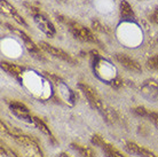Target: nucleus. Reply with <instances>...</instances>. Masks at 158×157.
I'll use <instances>...</instances> for the list:
<instances>
[{"mask_svg": "<svg viewBox=\"0 0 158 157\" xmlns=\"http://www.w3.org/2000/svg\"><path fill=\"white\" fill-rule=\"evenodd\" d=\"M69 29L76 39L85 41V43H96L98 41L94 35L87 28L77 23V22H69Z\"/></svg>", "mask_w": 158, "mask_h": 157, "instance_id": "nucleus-1", "label": "nucleus"}, {"mask_svg": "<svg viewBox=\"0 0 158 157\" xmlns=\"http://www.w3.org/2000/svg\"><path fill=\"white\" fill-rule=\"evenodd\" d=\"M79 88L85 94V96L87 98V100L89 101V103H91L92 106L102 112L103 109L106 108V106L103 104L102 100L99 96V94L96 93V91L94 88H92L89 85H86V84H79Z\"/></svg>", "mask_w": 158, "mask_h": 157, "instance_id": "nucleus-2", "label": "nucleus"}, {"mask_svg": "<svg viewBox=\"0 0 158 157\" xmlns=\"http://www.w3.org/2000/svg\"><path fill=\"white\" fill-rule=\"evenodd\" d=\"M39 46L41 47V49H44L46 53H48V54L52 55V56L57 57V59L62 60V61H64V62L71 63V64H76L75 59H72L71 56L68 54L67 52L62 51V49H60V48L54 47V46H52V45L45 43V41H41V43L39 44Z\"/></svg>", "mask_w": 158, "mask_h": 157, "instance_id": "nucleus-3", "label": "nucleus"}, {"mask_svg": "<svg viewBox=\"0 0 158 157\" xmlns=\"http://www.w3.org/2000/svg\"><path fill=\"white\" fill-rule=\"evenodd\" d=\"M9 27V25H8ZM9 29L10 30H13V31L15 32V33H17V35L20 36L21 38L23 39L24 44H25V46H27V49L29 51V53L33 56V57H36V59L38 60H41V61H44L45 60V57H44L43 55H41V52H40V48L37 46L36 44L33 43L30 38H29V36H27L25 33H24L23 31H20V30H16V29H13V28L9 27Z\"/></svg>", "mask_w": 158, "mask_h": 157, "instance_id": "nucleus-4", "label": "nucleus"}, {"mask_svg": "<svg viewBox=\"0 0 158 157\" xmlns=\"http://www.w3.org/2000/svg\"><path fill=\"white\" fill-rule=\"evenodd\" d=\"M9 108H10V111L13 114L17 116L19 118L23 119V121H27V122H32V118L30 112H29L28 107L23 104L22 102H19V101H13V102L9 103Z\"/></svg>", "mask_w": 158, "mask_h": 157, "instance_id": "nucleus-5", "label": "nucleus"}, {"mask_svg": "<svg viewBox=\"0 0 158 157\" xmlns=\"http://www.w3.org/2000/svg\"><path fill=\"white\" fill-rule=\"evenodd\" d=\"M35 22H36L37 27L39 28L44 33H46V35L49 36V37H53V36L55 35V28H54V25H53L51 21H48L47 17H45L43 14H40V13L36 14V15H35Z\"/></svg>", "mask_w": 158, "mask_h": 157, "instance_id": "nucleus-6", "label": "nucleus"}, {"mask_svg": "<svg viewBox=\"0 0 158 157\" xmlns=\"http://www.w3.org/2000/svg\"><path fill=\"white\" fill-rule=\"evenodd\" d=\"M115 59L122 64L123 67L126 68L127 70L133 71V72H141V70H142V69H141V66H140L134 59L127 56L126 54L118 53V54L115 55Z\"/></svg>", "mask_w": 158, "mask_h": 157, "instance_id": "nucleus-7", "label": "nucleus"}, {"mask_svg": "<svg viewBox=\"0 0 158 157\" xmlns=\"http://www.w3.org/2000/svg\"><path fill=\"white\" fill-rule=\"evenodd\" d=\"M142 93L151 100L158 99V85L155 82H147L142 87Z\"/></svg>", "mask_w": 158, "mask_h": 157, "instance_id": "nucleus-8", "label": "nucleus"}, {"mask_svg": "<svg viewBox=\"0 0 158 157\" xmlns=\"http://www.w3.org/2000/svg\"><path fill=\"white\" fill-rule=\"evenodd\" d=\"M71 147L79 154V156L83 157H96L95 151L92 149L91 147H85V146H80L77 143H72Z\"/></svg>", "mask_w": 158, "mask_h": 157, "instance_id": "nucleus-9", "label": "nucleus"}, {"mask_svg": "<svg viewBox=\"0 0 158 157\" xmlns=\"http://www.w3.org/2000/svg\"><path fill=\"white\" fill-rule=\"evenodd\" d=\"M120 15L124 20H131L134 17V13L133 9L130 6V4L127 1H122L120 2Z\"/></svg>", "mask_w": 158, "mask_h": 157, "instance_id": "nucleus-10", "label": "nucleus"}, {"mask_svg": "<svg viewBox=\"0 0 158 157\" xmlns=\"http://www.w3.org/2000/svg\"><path fill=\"white\" fill-rule=\"evenodd\" d=\"M1 68H2L5 71H7L9 75L19 76L22 74V68L19 67V66H15V64H12V63L1 62Z\"/></svg>", "mask_w": 158, "mask_h": 157, "instance_id": "nucleus-11", "label": "nucleus"}, {"mask_svg": "<svg viewBox=\"0 0 158 157\" xmlns=\"http://www.w3.org/2000/svg\"><path fill=\"white\" fill-rule=\"evenodd\" d=\"M32 122L35 123V125L38 127V130H40L44 134H46V135H48V137L51 138V139H53V134H52L51 130L48 129L47 125H46V124H45V123H44L43 121L40 119V118L33 117V118H32Z\"/></svg>", "mask_w": 158, "mask_h": 157, "instance_id": "nucleus-12", "label": "nucleus"}, {"mask_svg": "<svg viewBox=\"0 0 158 157\" xmlns=\"http://www.w3.org/2000/svg\"><path fill=\"white\" fill-rule=\"evenodd\" d=\"M1 8H2V11H4L5 13H7V14H9V15H12V16L17 14L15 11V8L13 7L12 5H9L8 2H6L5 0H1Z\"/></svg>", "mask_w": 158, "mask_h": 157, "instance_id": "nucleus-13", "label": "nucleus"}, {"mask_svg": "<svg viewBox=\"0 0 158 157\" xmlns=\"http://www.w3.org/2000/svg\"><path fill=\"white\" fill-rule=\"evenodd\" d=\"M126 150L128 151L130 154H133V155H139V150H140V146L136 145L135 142H127L126 143Z\"/></svg>", "mask_w": 158, "mask_h": 157, "instance_id": "nucleus-14", "label": "nucleus"}, {"mask_svg": "<svg viewBox=\"0 0 158 157\" xmlns=\"http://www.w3.org/2000/svg\"><path fill=\"white\" fill-rule=\"evenodd\" d=\"M102 149L104 150V151H107V153H110L111 155H112V156H115V157H125V156H123L122 154L119 153L118 150L116 149V148L114 147V146L109 145L108 142H107V145L104 146V147H103Z\"/></svg>", "mask_w": 158, "mask_h": 157, "instance_id": "nucleus-15", "label": "nucleus"}, {"mask_svg": "<svg viewBox=\"0 0 158 157\" xmlns=\"http://www.w3.org/2000/svg\"><path fill=\"white\" fill-rule=\"evenodd\" d=\"M92 143L95 146H98V147H100V148H103L104 146L107 145V142L104 141L103 138L101 137V135H99V134H95V135L92 137Z\"/></svg>", "mask_w": 158, "mask_h": 157, "instance_id": "nucleus-16", "label": "nucleus"}, {"mask_svg": "<svg viewBox=\"0 0 158 157\" xmlns=\"http://www.w3.org/2000/svg\"><path fill=\"white\" fill-rule=\"evenodd\" d=\"M133 112H134L135 115H138V116H141V117H149V115H150V112H149L144 107H141V106L134 108V109H133Z\"/></svg>", "mask_w": 158, "mask_h": 157, "instance_id": "nucleus-17", "label": "nucleus"}, {"mask_svg": "<svg viewBox=\"0 0 158 157\" xmlns=\"http://www.w3.org/2000/svg\"><path fill=\"white\" fill-rule=\"evenodd\" d=\"M147 64H148V67H149V68H151V69H154V70L158 71V55L150 57V59L148 60Z\"/></svg>", "mask_w": 158, "mask_h": 157, "instance_id": "nucleus-18", "label": "nucleus"}, {"mask_svg": "<svg viewBox=\"0 0 158 157\" xmlns=\"http://www.w3.org/2000/svg\"><path fill=\"white\" fill-rule=\"evenodd\" d=\"M149 118L151 119V122L154 123L155 125L158 127V112H150Z\"/></svg>", "mask_w": 158, "mask_h": 157, "instance_id": "nucleus-19", "label": "nucleus"}, {"mask_svg": "<svg viewBox=\"0 0 158 157\" xmlns=\"http://www.w3.org/2000/svg\"><path fill=\"white\" fill-rule=\"evenodd\" d=\"M151 21L155 22L156 24H158V9H156L154 12V14L151 15Z\"/></svg>", "mask_w": 158, "mask_h": 157, "instance_id": "nucleus-20", "label": "nucleus"}, {"mask_svg": "<svg viewBox=\"0 0 158 157\" xmlns=\"http://www.w3.org/2000/svg\"><path fill=\"white\" fill-rule=\"evenodd\" d=\"M79 157H83V156H79Z\"/></svg>", "mask_w": 158, "mask_h": 157, "instance_id": "nucleus-21", "label": "nucleus"}]
</instances>
